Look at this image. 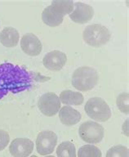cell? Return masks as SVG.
<instances>
[{
  "label": "cell",
  "instance_id": "cell-1",
  "mask_svg": "<svg viewBox=\"0 0 129 157\" xmlns=\"http://www.w3.org/2000/svg\"><path fill=\"white\" fill-rule=\"evenodd\" d=\"M39 75L17 65H0V99L8 93H18L31 88Z\"/></svg>",
  "mask_w": 129,
  "mask_h": 157
},
{
  "label": "cell",
  "instance_id": "cell-2",
  "mask_svg": "<svg viewBox=\"0 0 129 157\" xmlns=\"http://www.w3.org/2000/svg\"><path fill=\"white\" fill-rule=\"evenodd\" d=\"M74 2L70 0H54L42 12V20L50 27L58 26L63 22L64 17L70 14Z\"/></svg>",
  "mask_w": 129,
  "mask_h": 157
},
{
  "label": "cell",
  "instance_id": "cell-3",
  "mask_svg": "<svg viewBox=\"0 0 129 157\" xmlns=\"http://www.w3.org/2000/svg\"><path fill=\"white\" fill-rule=\"evenodd\" d=\"M99 75L95 69L89 66H81L74 71L72 75V85L79 92L92 90L97 86Z\"/></svg>",
  "mask_w": 129,
  "mask_h": 157
},
{
  "label": "cell",
  "instance_id": "cell-4",
  "mask_svg": "<svg viewBox=\"0 0 129 157\" xmlns=\"http://www.w3.org/2000/svg\"><path fill=\"white\" fill-rule=\"evenodd\" d=\"M111 34L103 25L93 24L86 27L83 33V39L86 44L93 48H99L110 41Z\"/></svg>",
  "mask_w": 129,
  "mask_h": 157
},
{
  "label": "cell",
  "instance_id": "cell-5",
  "mask_svg": "<svg viewBox=\"0 0 129 157\" xmlns=\"http://www.w3.org/2000/svg\"><path fill=\"white\" fill-rule=\"evenodd\" d=\"M88 116L97 122H106L111 117V110L104 99L101 98H90L84 105Z\"/></svg>",
  "mask_w": 129,
  "mask_h": 157
},
{
  "label": "cell",
  "instance_id": "cell-6",
  "mask_svg": "<svg viewBox=\"0 0 129 157\" xmlns=\"http://www.w3.org/2000/svg\"><path fill=\"white\" fill-rule=\"evenodd\" d=\"M81 139L89 144H97L102 141L105 130L101 124L94 121H85L78 128Z\"/></svg>",
  "mask_w": 129,
  "mask_h": 157
},
{
  "label": "cell",
  "instance_id": "cell-7",
  "mask_svg": "<svg viewBox=\"0 0 129 157\" xmlns=\"http://www.w3.org/2000/svg\"><path fill=\"white\" fill-rule=\"evenodd\" d=\"M57 135L50 130H44L38 134L36 138L37 152L41 155H48L54 151L57 144Z\"/></svg>",
  "mask_w": 129,
  "mask_h": 157
},
{
  "label": "cell",
  "instance_id": "cell-8",
  "mask_svg": "<svg viewBox=\"0 0 129 157\" xmlns=\"http://www.w3.org/2000/svg\"><path fill=\"white\" fill-rule=\"evenodd\" d=\"M38 107L42 114L51 117L56 115L61 109V101L55 93H46L39 98Z\"/></svg>",
  "mask_w": 129,
  "mask_h": 157
},
{
  "label": "cell",
  "instance_id": "cell-9",
  "mask_svg": "<svg viewBox=\"0 0 129 157\" xmlns=\"http://www.w3.org/2000/svg\"><path fill=\"white\" fill-rule=\"evenodd\" d=\"M94 16V10L93 7L84 2H74V10L69 14V17L75 23L86 24L93 19Z\"/></svg>",
  "mask_w": 129,
  "mask_h": 157
},
{
  "label": "cell",
  "instance_id": "cell-10",
  "mask_svg": "<svg viewBox=\"0 0 129 157\" xmlns=\"http://www.w3.org/2000/svg\"><path fill=\"white\" fill-rule=\"evenodd\" d=\"M34 151V142L27 137L15 138L9 146L10 154L13 157H28Z\"/></svg>",
  "mask_w": 129,
  "mask_h": 157
},
{
  "label": "cell",
  "instance_id": "cell-11",
  "mask_svg": "<svg viewBox=\"0 0 129 157\" xmlns=\"http://www.w3.org/2000/svg\"><path fill=\"white\" fill-rule=\"evenodd\" d=\"M66 54L59 50L49 52L44 56L43 59L44 67L51 71H61L66 64Z\"/></svg>",
  "mask_w": 129,
  "mask_h": 157
},
{
  "label": "cell",
  "instance_id": "cell-12",
  "mask_svg": "<svg viewBox=\"0 0 129 157\" xmlns=\"http://www.w3.org/2000/svg\"><path fill=\"white\" fill-rule=\"evenodd\" d=\"M21 48L25 53L31 56H38L43 50L40 39L32 33H27L23 35L21 39Z\"/></svg>",
  "mask_w": 129,
  "mask_h": 157
},
{
  "label": "cell",
  "instance_id": "cell-13",
  "mask_svg": "<svg viewBox=\"0 0 129 157\" xmlns=\"http://www.w3.org/2000/svg\"><path fill=\"white\" fill-rule=\"evenodd\" d=\"M58 113L62 124L68 127L77 124L82 119L81 113L70 105H65L61 107Z\"/></svg>",
  "mask_w": 129,
  "mask_h": 157
},
{
  "label": "cell",
  "instance_id": "cell-14",
  "mask_svg": "<svg viewBox=\"0 0 129 157\" xmlns=\"http://www.w3.org/2000/svg\"><path fill=\"white\" fill-rule=\"evenodd\" d=\"M19 39V32L14 27H5L0 33V43L7 48H14L17 46Z\"/></svg>",
  "mask_w": 129,
  "mask_h": 157
},
{
  "label": "cell",
  "instance_id": "cell-15",
  "mask_svg": "<svg viewBox=\"0 0 129 157\" xmlns=\"http://www.w3.org/2000/svg\"><path fill=\"white\" fill-rule=\"evenodd\" d=\"M61 103L66 105H80L84 101L83 95L80 92H74L72 90L62 91L59 96Z\"/></svg>",
  "mask_w": 129,
  "mask_h": 157
},
{
  "label": "cell",
  "instance_id": "cell-16",
  "mask_svg": "<svg viewBox=\"0 0 129 157\" xmlns=\"http://www.w3.org/2000/svg\"><path fill=\"white\" fill-rule=\"evenodd\" d=\"M56 155L57 157H77L75 146L70 141L62 142L56 148Z\"/></svg>",
  "mask_w": 129,
  "mask_h": 157
},
{
  "label": "cell",
  "instance_id": "cell-17",
  "mask_svg": "<svg viewBox=\"0 0 129 157\" xmlns=\"http://www.w3.org/2000/svg\"><path fill=\"white\" fill-rule=\"evenodd\" d=\"M78 157H102V153L97 147L93 144H87L78 149Z\"/></svg>",
  "mask_w": 129,
  "mask_h": 157
},
{
  "label": "cell",
  "instance_id": "cell-18",
  "mask_svg": "<svg viewBox=\"0 0 129 157\" xmlns=\"http://www.w3.org/2000/svg\"><path fill=\"white\" fill-rule=\"evenodd\" d=\"M105 157H129L128 148L123 145H116L110 147Z\"/></svg>",
  "mask_w": 129,
  "mask_h": 157
},
{
  "label": "cell",
  "instance_id": "cell-19",
  "mask_svg": "<svg viewBox=\"0 0 129 157\" xmlns=\"http://www.w3.org/2000/svg\"><path fill=\"white\" fill-rule=\"evenodd\" d=\"M116 104L119 110L125 115L129 114V94L127 92H123L118 96Z\"/></svg>",
  "mask_w": 129,
  "mask_h": 157
},
{
  "label": "cell",
  "instance_id": "cell-20",
  "mask_svg": "<svg viewBox=\"0 0 129 157\" xmlns=\"http://www.w3.org/2000/svg\"><path fill=\"white\" fill-rule=\"evenodd\" d=\"M10 136L5 130L0 129V151L4 150L9 144Z\"/></svg>",
  "mask_w": 129,
  "mask_h": 157
},
{
  "label": "cell",
  "instance_id": "cell-21",
  "mask_svg": "<svg viewBox=\"0 0 129 157\" xmlns=\"http://www.w3.org/2000/svg\"><path fill=\"white\" fill-rule=\"evenodd\" d=\"M128 119L126 120V121H124L123 123V124L122 126V130H123V133L125 135V136H127L128 137Z\"/></svg>",
  "mask_w": 129,
  "mask_h": 157
},
{
  "label": "cell",
  "instance_id": "cell-22",
  "mask_svg": "<svg viewBox=\"0 0 129 157\" xmlns=\"http://www.w3.org/2000/svg\"><path fill=\"white\" fill-rule=\"evenodd\" d=\"M44 157H55V156H53V155H44Z\"/></svg>",
  "mask_w": 129,
  "mask_h": 157
},
{
  "label": "cell",
  "instance_id": "cell-23",
  "mask_svg": "<svg viewBox=\"0 0 129 157\" xmlns=\"http://www.w3.org/2000/svg\"><path fill=\"white\" fill-rule=\"evenodd\" d=\"M29 157H38V156H37V155H31V156H29Z\"/></svg>",
  "mask_w": 129,
  "mask_h": 157
}]
</instances>
